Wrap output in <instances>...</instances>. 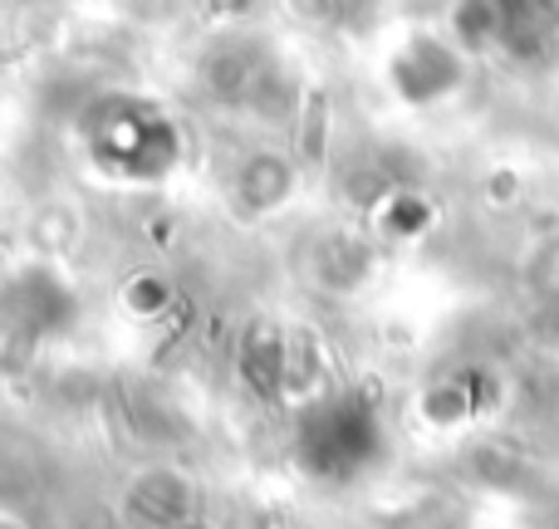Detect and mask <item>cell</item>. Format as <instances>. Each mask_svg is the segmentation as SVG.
<instances>
[{
  "instance_id": "obj_1",
  "label": "cell",
  "mask_w": 559,
  "mask_h": 529,
  "mask_svg": "<svg viewBox=\"0 0 559 529\" xmlns=\"http://www.w3.org/2000/svg\"><path fill=\"white\" fill-rule=\"evenodd\" d=\"M74 143L98 177L118 187H157L187 163V128L163 98L138 88H98L74 113Z\"/></svg>"
},
{
  "instance_id": "obj_2",
  "label": "cell",
  "mask_w": 559,
  "mask_h": 529,
  "mask_svg": "<svg viewBox=\"0 0 559 529\" xmlns=\"http://www.w3.org/2000/svg\"><path fill=\"white\" fill-rule=\"evenodd\" d=\"M466 64L472 59L452 45L447 29H413L397 39V49L388 55V88L403 98L407 108H432L442 98L462 94Z\"/></svg>"
},
{
  "instance_id": "obj_3",
  "label": "cell",
  "mask_w": 559,
  "mask_h": 529,
  "mask_svg": "<svg viewBox=\"0 0 559 529\" xmlns=\"http://www.w3.org/2000/svg\"><path fill=\"white\" fill-rule=\"evenodd\" d=\"M299 172H305V163H299L295 153H285V147H251L231 172V202L241 206V216H251V221L275 216L295 202Z\"/></svg>"
},
{
  "instance_id": "obj_4",
  "label": "cell",
  "mask_w": 559,
  "mask_h": 529,
  "mask_svg": "<svg viewBox=\"0 0 559 529\" xmlns=\"http://www.w3.org/2000/svg\"><path fill=\"white\" fill-rule=\"evenodd\" d=\"M123 515L138 529H177L197 515V485L192 476L173 466H147L123 495Z\"/></svg>"
},
{
  "instance_id": "obj_5",
  "label": "cell",
  "mask_w": 559,
  "mask_h": 529,
  "mask_svg": "<svg viewBox=\"0 0 559 529\" xmlns=\"http://www.w3.org/2000/svg\"><path fill=\"white\" fill-rule=\"evenodd\" d=\"M265 64H271V55L255 49L251 39H222V45L206 49L202 69H197L202 74V94L222 108H246L255 84H261Z\"/></svg>"
},
{
  "instance_id": "obj_6",
  "label": "cell",
  "mask_w": 559,
  "mask_h": 529,
  "mask_svg": "<svg viewBox=\"0 0 559 529\" xmlns=\"http://www.w3.org/2000/svg\"><path fill=\"white\" fill-rule=\"evenodd\" d=\"M447 35L466 59L496 49L506 39V5L501 0H456L452 15H447Z\"/></svg>"
},
{
  "instance_id": "obj_7",
  "label": "cell",
  "mask_w": 559,
  "mask_h": 529,
  "mask_svg": "<svg viewBox=\"0 0 559 529\" xmlns=\"http://www.w3.org/2000/svg\"><path fill=\"white\" fill-rule=\"evenodd\" d=\"M378 226H383V236H393V241H413V236H423L427 226H432V206L417 192H388L383 202H378Z\"/></svg>"
},
{
  "instance_id": "obj_8",
  "label": "cell",
  "mask_w": 559,
  "mask_h": 529,
  "mask_svg": "<svg viewBox=\"0 0 559 529\" xmlns=\"http://www.w3.org/2000/svg\"><path fill=\"white\" fill-rule=\"evenodd\" d=\"M285 10L309 29H329V25H338V20L348 15L344 0H285Z\"/></svg>"
},
{
  "instance_id": "obj_9",
  "label": "cell",
  "mask_w": 559,
  "mask_h": 529,
  "mask_svg": "<svg viewBox=\"0 0 559 529\" xmlns=\"http://www.w3.org/2000/svg\"><path fill=\"white\" fill-rule=\"evenodd\" d=\"M0 529H29V525L20 520V515H5V510H0Z\"/></svg>"
}]
</instances>
